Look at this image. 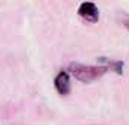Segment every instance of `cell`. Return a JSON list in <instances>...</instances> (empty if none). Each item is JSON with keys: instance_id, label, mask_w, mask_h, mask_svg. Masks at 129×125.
I'll use <instances>...</instances> for the list:
<instances>
[{"instance_id": "obj_1", "label": "cell", "mask_w": 129, "mask_h": 125, "mask_svg": "<svg viewBox=\"0 0 129 125\" xmlns=\"http://www.w3.org/2000/svg\"><path fill=\"white\" fill-rule=\"evenodd\" d=\"M68 71L79 81H82V82H92V81H95V80H98L103 75L107 74L108 68L104 66V65L92 66V65H83V63L73 62V63H70Z\"/></svg>"}, {"instance_id": "obj_2", "label": "cell", "mask_w": 129, "mask_h": 125, "mask_svg": "<svg viewBox=\"0 0 129 125\" xmlns=\"http://www.w3.org/2000/svg\"><path fill=\"white\" fill-rule=\"evenodd\" d=\"M77 13L88 22H98V18H100V13H98V8L95 3L92 2H83L80 6H79Z\"/></svg>"}, {"instance_id": "obj_3", "label": "cell", "mask_w": 129, "mask_h": 125, "mask_svg": "<svg viewBox=\"0 0 129 125\" xmlns=\"http://www.w3.org/2000/svg\"><path fill=\"white\" fill-rule=\"evenodd\" d=\"M53 84H55L56 91H58L61 96L68 94V93H70V75H68V72H67V71H61L59 74L55 76Z\"/></svg>"}, {"instance_id": "obj_4", "label": "cell", "mask_w": 129, "mask_h": 125, "mask_svg": "<svg viewBox=\"0 0 129 125\" xmlns=\"http://www.w3.org/2000/svg\"><path fill=\"white\" fill-rule=\"evenodd\" d=\"M98 62L104 65V66H107L108 68V71H114L116 74L122 75L123 74V62L122 60H111V59H108V58H98Z\"/></svg>"}, {"instance_id": "obj_5", "label": "cell", "mask_w": 129, "mask_h": 125, "mask_svg": "<svg viewBox=\"0 0 129 125\" xmlns=\"http://www.w3.org/2000/svg\"><path fill=\"white\" fill-rule=\"evenodd\" d=\"M123 24H125V26L129 30V18H128V19H125V22H123Z\"/></svg>"}]
</instances>
